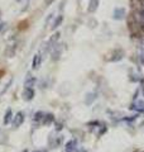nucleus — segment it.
<instances>
[{
  "label": "nucleus",
  "mask_w": 144,
  "mask_h": 152,
  "mask_svg": "<svg viewBox=\"0 0 144 152\" xmlns=\"http://www.w3.org/2000/svg\"><path fill=\"white\" fill-rule=\"evenodd\" d=\"M129 19H130L132 22L139 24V26H143L144 24V17H143L142 12H139V10H133L132 12V15H130V18H129Z\"/></svg>",
  "instance_id": "1"
},
{
  "label": "nucleus",
  "mask_w": 144,
  "mask_h": 152,
  "mask_svg": "<svg viewBox=\"0 0 144 152\" xmlns=\"http://www.w3.org/2000/svg\"><path fill=\"white\" fill-rule=\"evenodd\" d=\"M24 122V114L22 112H18L13 117V126L14 127H20Z\"/></svg>",
  "instance_id": "2"
},
{
  "label": "nucleus",
  "mask_w": 144,
  "mask_h": 152,
  "mask_svg": "<svg viewBox=\"0 0 144 152\" xmlns=\"http://www.w3.org/2000/svg\"><path fill=\"white\" fill-rule=\"evenodd\" d=\"M130 5L133 8V10L142 12L143 7H144V3H143V0H130Z\"/></svg>",
  "instance_id": "3"
},
{
  "label": "nucleus",
  "mask_w": 144,
  "mask_h": 152,
  "mask_svg": "<svg viewBox=\"0 0 144 152\" xmlns=\"http://www.w3.org/2000/svg\"><path fill=\"white\" fill-rule=\"evenodd\" d=\"M23 96L25 100H32L33 98H34V90H33L32 88H25L24 89V93H23Z\"/></svg>",
  "instance_id": "4"
},
{
  "label": "nucleus",
  "mask_w": 144,
  "mask_h": 152,
  "mask_svg": "<svg viewBox=\"0 0 144 152\" xmlns=\"http://www.w3.org/2000/svg\"><path fill=\"white\" fill-rule=\"evenodd\" d=\"M125 15V9L124 8H118L114 12V19H121Z\"/></svg>",
  "instance_id": "5"
},
{
  "label": "nucleus",
  "mask_w": 144,
  "mask_h": 152,
  "mask_svg": "<svg viewBox=\"0 0 144 152\" xmlns=\"http://www.w3.org/2000/svg\"><path fill=\"white\" fill-rule=\"evenodd\" d=\"M99 7V0H90V4H89V9L87 10L90 13H94L96 9Z\"/></svg>",
  "instance_id": "6"
},
{
  "label": "nucleus",
  "mask_w": 144,
  "mask_h": 152,
  "mask_svg": "<svg viewBox=\"0 0 144 152\" xmlns=\"http://www.w3.org/2000/svg\"><path fill=\"white\" fill-rule=\"evenodd\" d=\"M53 121H55L53 114H44V118H43L42 123H43V124H51Z\"/></svg>",
  "instance_id": "7"
},
{
  "label": "nucleus",
  "mask_w": 144,
  "mask_h": 152,
  "mask_svg": "<svg viewBox=\"0 0 144 152\" xmlns=\"http://www.w3.org/2000/svg\"><path fill=\"white\" fill-rule=\"evenodd\" d=\"M66 152H76V141H70L66 145Z\"/></svg>",
  "instance_id": "8"
},
{
  "label": "nucleus",
  "mask_w": 144,
  "mask_h": 152,
  "mask_svg": "<svg viewBox=\"0 0 144 152\" xmlns=\"http://www.w3.org/2000/svg\"><path fill=\"white\" fill-rule=\"evenodd\" d=\"M34 83H36V79L33 77V76L28 75V77L25 80V83H24V85H25V88H32L33 85H34Z\"/></svg>",
  "instance_id": "9"
},
{
  "label": "nucleus",
  "mask_w": 144,
  "mask_h": 152,
  "mask_svg": "<svg viewBox=\"0 0 144 152\" xmlns=\"http://www.w3.org/2000/svg\"><path fill=\"white\" fill-rule=\"evenodd\" d=\"M12 118H13V115H12V110H10V109H8V110H7V114H5V117H4V124H9V122H10Z\"/></svg>",
  "instance_id": "10"
},
{
  "label": "nucleus",
  "mask_w": 144,
  "mask_h": 152,
  "mask_svg": "<svg viewBox=\"0 0 144 152\" xmlns=\"http://www.w3.org/2000/svg\"><path fill=\"white\" fill-rule=\"evenodd\" d=\"M61 52H62L61 47H60V48H56V50L53 51V56H52V58H53V60H58L60 56H61Z\"/></svg>",
  "instance_id": "11"
},
{
  "label": "nucleus",
  "mask_w": 144,
  "mask_h": 152,
  "mask_svg": "<svg viewBox=\"0 0 144 152\" xmlns=\"http://www.w3.org/2000/svg\"><path fill=\"white\" fill-rule=\"evenodd\" d=\"M43 118H44V113H43V112H38V113H36V115H34V121L39 122V121H43Z\"/></svg>",
  "instance_id": "12"
},
{
  "label": "nucleus",
  "mask_w": 144,
  "mask_h": 152,
  "mask_svg": "<svg viewBox=\"0 0 144 152\" xmlns=\"http://www.w3.org/2000/svg\"><path fill=\"white\" fill-rule=\"evenodd\" d=\"M39 62H41V57L39 56H34V60H33V69H37L39 66Z\"/></svg>",
  "instance_id": "13"
},
{
  "label": "nucleus",
  "mask_w": 144,
  "mask_h": 152,
  "mask_svg": "<svg viewBox=\"0 0 144 152\" xmlns=\"http://www.w3.org/2000/svg\"><path fill=\"white\" fill-rule=\"evenodd\" d=\"M62 20H63V17L60 15V17L55 20V23H53V26H52V28H53V29H55V28H57V27H58V26L61 24V23H62Z\"/></svg>",
  "instance_id": "14"
},
{
  "label": "nucleus",
  "mask_w": 144,
  "mask_h": 152,
  "mask_svg": "<svg viewBox=\"0 0 144 152\" xmlns=\"http://www.w3.org/2000/svg\"><path fill=\"white\" fill-rule=\"evenodd\" d=\"M58 38H60V33H56V34H55L53 37L51 38V41H49V45H52V43H56V41L58 39Z\"/></svg>",
  "instance_id": "15"
},
{
  "label": "nucleus",
  "mask_w": 144,
  "mask_h": 152,
  "mask_svg": "<svg viewBox=\"0 0 144 152\" xmlns=\"http://www.w3.org/2000/svg\"><path fill=\"white\" fill-rule=\"evenodd\" d=\"M87 96H90V98H87V99H86V103H87V104H90V103H91V102H92L94 99H95V96H94V94H90V95H87Z\"/></svg>",
  "instance_id": "16"
},
{
  "label": "nucleus",
  "mask_w": 144,
  "mask_h": 152,
  "mask_svg": "<svg viewBox=\"0 0 144 152\" xmlns=\"http://www.w3.org/2000/svg\"><path fill=\"white\" fill-rule=\"evenodd\" d=\"M139 60H140V62L144 65V55H142V56H139Z\"/></svg>",
  "instance_id": "17"
},
{
  "label": "nucleus",
  "mask_w": 144,
  "mask_h": 152,
  "mask_svg": "<svg viewBox=\"0 0 144 152\" xmlns=\"http://www.w3.org/2000/svg\"><path fill=\"white\" fill-rule=\"evenodd\" d=\"M33 152H46V151H42V150H37V151H33Z\"/></svg>",
  "instance_id": "18"
},
{
  "label": "nucleus",
  "mask_w": 144,
  "mask_h": 152,
  "mask_svg": "<svg viewBox=\"0 0 144 152\" xmlns=\"http://www.w3.org/2000/svg\"><path fill=\"white\" fill-rule=\"evenodd\" d=\"M133 152H144V151H133Z\"/></svg>",
  "instance_id": "19"
},
{
  "label": "nucleus",
  "mask_w": 144,
  "mask_h": 152,
  "mask_svg": "<svg viewBox=\"0 0 144 152\" xmlns=\"http://www.w3.org/2000/svg\"><path fill=\"white\" fill-rule=\"evenodd\" d=\"M24 152H28V151H27V150H25V151H24Z\"/></svg>",
  "instance_id": "20"
},
{
  "label": "nucleus",
  "mask_w": 144,
  "mask_h": 152,
  "mask_svg": "<svg viewBox=\"0 0 144 152\" xmlns=\"http://www.w3.org/2000/svg\"><path fill=\"white\" fill-rule=\"evenodd\" d=\"M17 1H20V0H17Z\"/></svg>",
  "instance_id": "21"
}]
</instances>
